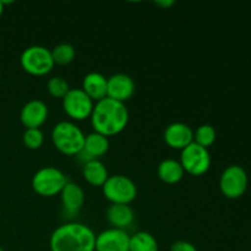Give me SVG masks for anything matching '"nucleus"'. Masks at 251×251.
<instances>
[{
  "label": "nucleus",
  "instance_id": "1",
  "mask_svg": "<svg viewBox=\"0 0 251 251\" xmlns=\"http://www.w3.org/2000/svg\"><path fill=\"white\" fill-rule=\"evenodd\" d=\"M90 119L95 132L104 135L105 137L115 136L126 127L129 112L125 103L107 97L95 103Z\"/></svg>",
  "mask_w": 251,
  "mask_h": 251
},
{
  "label": "nucleus",
  "instance_id": "2",
  "mask_svg": "<svg viewBox=\"0 0 251 251\" xmlns=\"http://www.w3.org/2000/svg\"><path fill=\"white\" fill-rule=\"evenodd\" d=\"M49 248L50 251H96V234L83 223H64L51 233Z\"/></svg>",
  "mask_w": 251,
  "mask_h": 251
},
{
  "label": "nucleus",
  "instance_id": "3",
  "mask_svg": "<svg viewBox=\"0 0 251 251\" xmlns=\"http://www.w3.org/2000/svg\"><path fill=\"white\" fill-rule=\"evenodd\" d=\"M86 135L73 122H60L51 130L54 147L65 156H78L83 149Z\"/></svg>",
  "mask_w": 251,
  "mask_h": 251
},
{
  "label": "nucleus",
  "instance_id": "4",
  "mask_svg": "<svg viewBox=\"0 0 251 251\" xmlns=\"http://www.w3.org/2000/svg\"><path fill=\"white\" fill-rule=\"evenodd\" d=\"M68 178L55 167H43L34 173L32 178V189L43 198H53L61 193L68 183Z\"/></svg>",
  "mask_w": 251,
  "mask_h": 251
},
{
  "label": "nucleus",
  "instance_id": "5",
  "mask_svg": "<svg viewBox=\"0 0 251 251\" xmlns=\"http://www.w3.org/2000/svg\"><path fill=\"white\" fill-rule=\"evenodd\" d=\"M103 195L114 205H130L137 196L136 184L129 176H110L102 186Z\"/></svg>",
  "mask_w": 251,
  "mask_h": 251
},
{
  "label": "nucleus",
  "instance_id": "6",
  "mask_svg": "<svg viewBox=\"0 0 251 251\" xmlns=\"http://www.w3.org/2000/svg\"><path fill=\"white\" fill-rule=\"evenodd\" d=\"M22 69L32 76H44L54 68L51 51L43 46H31L25 49L20 58Z\"/></svg>",
  "mask_w": 251,
  "mask_h": 251
},
{
  "label": "nucleus",
  "instance_id": "7",
  "mask_svg": "<svg viewBox=\"0 0 251 251\" xmlns=\"http://www.w3.org/2000/svg\"><path fill=\"white\" fill-rule=\"evenodd\" d=\"M248 174L243 167L233 164V166L227 167L221 174L220 178V189L221 193L228 199L242 198L248 189Z\"/></svg>",
  "mask_w": 251,
  "mask_h": 251
},
{
  "label": "nucleus",
  "instance_id": "8",
  "mask_svg": "<svg viewBox=\"0 0 251 251\" xmlns=\"http://www.w3.org/2000/svg\"><path fill=\"white\" fill-rule=\"evenodd\" d=\"M180 164L185 173L200 176L207 173L211 167V154L207 149L199 146L195 142L189 145L181 151Z\"/></svg>",
  "mask_w": 251,
  "mask_h": 251
},
{
  "label": "nucleus",
  "instance_id": "9",
  "mask_svg": "<svg viewBox=\"0 0 251 251\" xmlns=\"http://www.w3.org/2000/svg\"><path fill=\"white\" fill-rule=\"evenodd\" d=\"M61 100L64 112L75 122H82L90 118L95 107V102L81 88H70Z\"/></svg>",
  "mask_w": 251,
  "mask_h": 251
},
{
  "label": "nucleus",
  "instance_id": "10",
  "mask_svg": "<svg viewBox=\"0 0 251 251\" xmlns=\"http://www.w3.org/2000/svg\"><path fill=\"white\" fill-rule=\"evenodd\" d=\"M129 244L126 230L109 228L96 235V251H129Z\"/></svg>",
  "mask_w": 251,
  "mask_h": 251
},
{
  "label": "nucleus",
  "instance_id": "11",
  "mask_svg": "<svg viewBox=\"0 0 251 251\" xmlns=\"http://www.w3.org/2000/svg\"><path fill=\"white\" fill-rule=\"evenodd\" d=\"M48 105L39 100H28L20 112V120L26 129H39L48 119Z\"/></svg>",
  "mask_w": 251,
  "mask_h": 251
},
{
  "label": "nucleus",
  "instance_id": "12",
  "mask_svg": "<svg viewBox=\"0 0 251 251\" xmlns=\"http://www.w3.org/2000/svg\"><path fill=\"white\" fill-rule=\"evenodd\" d=\"M135 82L126 74H115L108 77L107 97L125 103L134 96Z\"/></svg>",
  "mask_w": 251,
  "mask_h": 251
},
{
  "label": "nucleus",
  "instance_id": "13",
  "mask_svg": "<svg viewBox=\"0 0 251 251\" xmlns=\"http://www.w3.org/2000/svg\"><path fill=\"white\" fill-rule=\"evenodd\" d=\"M163 139L171 149L183 151L194 142V131L184 123H172L164 130Z\"/></svg>",
  "mask_w": 251,
  "mask_h": 251
},
{
  "label": "nucleus",
  "instance_id": "14",
  "mask_svg": "<svg viewBox=\"0 0 251 251\" xmlns=\"http://www.w3.org/2000/svg\"><path fill=\"white\" fill-rule=\"evenodd\" d=\"M108 150H109V140H108V137L93 131L85 137L83 149L78 156H80L81 161L86 163L88 161L98 159L100 157L104 156Z\"/></svg>",
  "mask_w": 251,
  "mask_h": 251
},
{
  "label": "nucleus",
  "instance_id": "15",
  "mask_svg": "<svg viewBox=\"0 0 251 251\" xmlns=\"http://www.w3.org/2000/svg\"><path fill=\"white\" fill-rule=\"evenodd\" d=\"M61 205L68 215H77L85 203V191L78 184L68 181L60 193Z\"/></svg>",
  "mask_w": 251,
  "mask_h": 251
},
{
  "label": "nucleus",
  "instance_id": "16",
  "mask_svg": "<svg viewBox=\"0 0 251 251\" xmlns=\"http://www.w3.org/2000/svg\"><path fill=\"white\" fill-rule=\"evenodd\" d=\"M81 90L95 103L100 102V100L107 98L108 78L100 73L87 74L82 80Z\"/></svg>",
  "mask_w": 251,
  "mask_h": 251
},
{
  "label": "nucleus",
  "instance_id": "17",
  "mask_svg": "<svg viewBox=\"0 0 251 251\" xmlns=\"http://www.w3.org/2000/svg\"><path fill=\"white\" fill-rule=\"evenodd\" d=\"M107 221L112 228L125 230L132 225L135 220V212L130 205H112L107 210Z\"/></svg>",
  "mask_w": 251,
  "mask_h": 251
},
{
  "label": "nucleus",
  "instance_id": "18",
  "mask_svg": "<svg viewBox=\"0 0 251 251\" xmlns=\"http://www.w3.org/2000/svg\"><path fill=\"white\" fill-rule=\"evenodd\" d=\"M82 174L85 180L90 185L100 186V188L107 181V179L109 178L107 168L100 159H92V161L86 162L83 164Z\"/></svg>",
  "mask_w": 251,
  "mask_h": 251
},
{
  "label": "nucleus",
  "instance_id": "19",
  "mask_svg": "<svg viewBox=\"0 0 251 251\" xmlns=\"http://www.w3.org/2000/svg\"><path fill=\"white\" fill-rule=\"evenodd\" d=\"M158 178L166 184H176L184 178V169L181 167L180 162L176 159H164L159 163Z\"/></svg>",
  "mask_w": 251,
  "mask_h": 251
},
{
  "label": "nucleus",
  "instance_id": "20",
  "mask_svg": "<svg viewBox=\"0 0 251 251\" xmlns=\"http://www.w3.org/2000/svg\"><path fill=\"white\" fill-rule=\"evenodd\" d=\"M129 251H158V243L151 233L137 232L130 235Z\"/></svg>",
  "mask_w": 251,
  "mask_h": 251
},
{
  "label": "nucleus",
  "instance_id": "21",
  "mask_svg": "<svg viewBox=\"0 0 251 251\" xmlns=\"http://www.w3.org/2000/svg\"><path fill=\"white\" fill-rule=\"evenodd\" d=\"M50 51L54 64H58V65H69L70 63H73L76 56L75 48L69 43L58 44Z\"/></svg>",
  "mask_w": 251,
  "mask_h": 251
},
{
  "label": "nucleus",
  "instance_id": "22",
  "mask_svg": "<svg viewBox=\"0 0 251 251\" xmlns=\"http://www.w3.org/2000/svg\"><path fill=\"white\" fill-rule=\"evenodd\" d=\"M216 136L217 135H216L215 127L210 124H203L200 125L194 132V142L199 146L208 150V147L215 144Z\"/></svg>",
  "mask_w": 251,
  "mask_h": 251
},
{
  "label": "nucleus",
  "instance_id": "23",
  "mask_svg": "<svg viewBox=\"0 0 251 251\" xmlns=\"http://www.w3.org/2000/svg\"><path fill=\"white\" fill-rule=\"evenodd\" d=\"M47 90L51 97L63 100L66 93L70 91V87H69V83L65 78L60 77V76H54L47 83Z\"/></svg>",
  "mask_w": 251,
  "mask_h": 251
},
{
  "label": "nucleus",
  "instance_id": "24",
  "mask_svg": "<svg viewBox=\"0 0 251 251\" xmlns=\"http://www.w3.org/2000/svg\"><path fill=\"white\" fill-rule=\"evenodd\" d=\"M22 141L28 150H38L43 145L44 135L41 129H26L22 136Z\"/></svg>",
  "mask_w": 251,
  "mask_h": 251
},
{
  "label": "nucleus",
  "instance_id": "25",
  "mask_svg": "<svg viewBox=\"0 0 251 251\" xmlns=\"http://www.w3.org/2000/svg\"><path fill=\"white\" fill-rule=\"evenodd\" d=\"M171 251H198V249L191 243L185 242V240H178L172 244Z\"/></svg>",
  "mask_w": 251,
  "mask_h": 251
},
{
  "label": "nucleus",
  "instance_id": "26",
  "mask_svg": "<svg viewBox=\"0 0 251 251\" xmlns=\"http://www.w3.org/2000/svg\"><path fill=\"white\" fill-rule=\"evenodd\" d=\"M156 4L158 5V6L163 7V9H168L169 6L174 5V1H157Z\"/></svg>",
  "mask_w": 251,
  "mask_h": 251
},
{
  "label": "nucleus",
  "instance_id": "27",
  "mask_svg": "<svg viewBox=\"0 0 251 251\" xmlns=\"http://www.w3.org/2000/svg\"><path fill=\"white\" fill-rule=\"evenodd\" d=\"M2 11H4V4H2V1H0V17H1Z\"/></svg>",
  "mask_w": 251,
  "mask_h": 251
},
{
  "label": "nucleus",
  "instance_id": "28",
  "mask_svg": "<svg viewBox=\"0 0 251 251\" xmlns=\"http://www.w3.org/2000/svg\"><path fill=\"white\" fill-rule=\"evenodd\" d=\"M0 251H4V249H2V248H1V247H0Z\"/></svg>",
  "mask_w": 251,
  "mask_h": 251
},
{
  "label": "nucleus",
  "instance_id": "29",
  "mask_svg": "<svg viewBox=\"0 0 251 251\" xmlns=\"http://www.w3.org/2000/svg\"><path fill=\"white\" fill-rule=\"evenodd\" d=\"M0 76H1V75H0Z\"/></svg>",
  "mask_w": 251,
  "mask_h": 251
}]
</instances>
